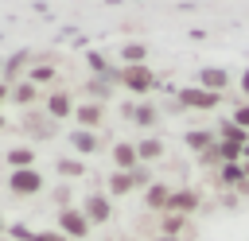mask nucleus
Masks as SVG:
<instances>
[{
	"instance_id": "obj_3",
	"label": "nucleus",
	"mask_w": 249,
	"mask_h": 241,
	"mask_svg": "<svg viewBox=\"0 0 249 241\" xmlns=\"http://www.w3.org/2000/svg\"><path fill=\"white\" fill-rule=\"evenodd\" d=\"M175 101H179V109L210 113V109L222 105V93H210V89H202V86H183V89H175Z\"/></svg>"
},
{
	"instance_id": "obj_10",
	"label": "nucleus",
	"mask_w": 249,
	"mask_h": 241,
	"mask_svg": "<svg viewBox=\"0 0 249 241\" xmlns=\"http://www.w3.org/2000/svg\"><path fill=\"white\" fill-rule=\"evenodd\" d=\"M70 120H78V128L97 132V128L105 124V105H97V101H82V105H74V117H70Z\"/></svg>"
},
{
	"instance_id": "obj_38",
	"label": "nucleus",
	"mask_w": 249,
	"mask_h": 241,
	"mask_svg": "<svg viewBox=\"0 0 249 241\" xmlns=\"http://www.w3.org/2000/svg\"><path fill=\"white\" fill-rule=\"evenodd\" d=\"M4 233H8V222H4V214H0V237H4Z\"/></svg>"
},
{
	"instance_id": "obj_15",
	"label": "nucleus",
	"mask_w": 249,
	"mask_h": 241,
	"mask_svg": "<svg viewBox=\"0 0 249 241\" xmlns=\"http://www.w3.org/2000/svg\"><path fill=\"white\" fill-rule=\"evenodd\" d=\"M132 124H140V128H152L156 120H160V105L152 101V97H144V101H136L132 105V117H128Z\"/></svg>"
},
{
	"instance_id": "obj_42",
	"label": "nucleus",
	"mask_w": 249,
	"mask_h": 241,
	"mask_svg": "<svg viewBox=\"0 0 249 241\" xmlns=\"http://www.w3.org/2000/svg\"><path fill=\"white\" fill-rule=\"evenodd\" d=\"M0 241H8V237H0Z\"/></svg>"
},
{
	"instance_id": "obj_9",
	"label": "nucleus",
	"mask_w": 249,
	"mask_h": 241,
	"mask_svg": "<svg viewBox=\"0 0 249 241\" xmlns=\"http://www.w3.org/2000/svg\"><path fill=\"white\" fill-rule=\"evenodd\" d=\"M43 113H47L54 124H58V120H70V117H74V93H70V89H51Z\"/></svg>"
},
{
	"instance_id": "obj_31",
	"label": "nucleus",
	"mask_w": 249,
	"mask_h": 241,
	"mask_svg": "<svg viewBox=\"0 0 249 241\" xmlns=\"http://www.w3.org/2000/svg\"><path fill=\"white\" fill-rule=\"evenodd\" d=\"M54 202H58V210H66V202H70V187H66V183L54 187Z\"/></svg>"
},
{
	"instance_id": "obj_24",
	"label": "nucleus",
	"mask_w": 249,
	"mask_h": 241,
	"mask_svg": "<svg viewBox=\"0 0 249 241\" xmlns=\"http://www.w3.org/2000/svg\"><path fill=\"white\" fill-rule=\"evenodd\" d=\"M27 62H31V51H16V54H12L8 62H4V70H0V82L8 86V82H12V78H16V74H19L23 66H27Z\"/></svg>"
},
{
	"instance_id": "obj_35",
	"label": "nucleus",
	"mask_w": 249,
	"mask_h": 241,
	"mask_svg": "<svg viewBox=\"0 0 249 241\" xmlns=\"http://www.w3.org/2000/svg\"><path fill=\"white\" fill-rule=\"evenodd\" d=\"M8 89H12V86H4V82H0V109L8 105Z\"/></svg>"
},
{
	"instance_id": "obj_12",
	"label": "nucleus",
	"mask_w": 249,
	"mask_h": 241,
	"mask_svg": "<svg viewBox=\"0 0 249 241\" xmlns=\"http://www.w3.org/2000/svg\"><path fill=\"white\" fill-rule=\"evenodd\" d=\"M198 86L210 89V93H222V97H226V89H230V74H226L222 66H202V70H198Z\"/></svg>"
},
{
	"instance_id": "obj_43",
	"label": "nucleus",
	"mask_w": 249,
	"mask_h": 241,
	"mask_svg": "<svg viewBox=\"0 0 249 241\" xmlns=\"http://www.w3.org/2000/svg\"><path fill=\"white\" fill-rule=\"evenodd\" d=\"M121 241H124V237H121Z\"/></svg>"
},
{
	"instance_id": "obj_13",
	"label": "nucleus",
	"mask_w": 249,
	"mask_h": 241,
	"mask_svg": "<svg viewBox=\"0 0 249 241\" xmlns=\"http://www.w3.org/2000/svg\"><path fill=\"white\" fill-rule=\"evenodd\" d=\"M8 101H16L19 109H35V101H39V86L27 82V78H19V82L8 89Z\"/></svg>"
},
{
	"instance_id": "obj_17",
	"label": "nucleus",
	"mask_w": 249,
	"mask_h": 241,
	"mask_svg": "<svg viewBox=\"0 0 249 241\" xmlns=\"http://www.w3.org/2000/svg\"><path fill=\"white\" fill-rule=\"evenodd\" d=\"M214 132H218V140H222V144H233V148H245V144H249V132H245V128H237L230 117H226V120H218V124H214Z\"/></svg>"
},
{
	"instance_id": "obj_21",
	"label": "nucleus",
	"mask_w": 249,
	"mask_h": 241,
	"mask_svg": "<svg viewBox=\"0 0 249 241\" xmlns=\"http://www.w3.org/2000/svg\"><path fill=\"white\" fill-rule=\"evenodd\" d=\"M214 179H218V190H230V187H241L245 183V171H241V163H222L214 171Z\"/></svg>"
},
{
	"instance_id": "obj_18",
	"label": "nucleus",
	"mask_w": 249,
	"mask_h": 241,
	"mask_svg": "<svg viewBox=\"0 0 249 241\" xmlns=\"http://www.w3.org/2000/svg\"><path fill=\"white\" fill-rule=\"evenodd\" d=\"M214 140H218V132H214V128H191V132H183L187 152H198V155H202V152H206Z\"/></svg>"
},
{
	"instance_id": "obj_36",
	"label": "nucleus",
	"mask_w": 249,
	"mask_h": 241,
	"mask_svg": "<svg viewBox=\"0 0 249 241\" xmlns=\"http://www.w3.org/2000/svg\"><path fill=\"white\" fill-rule=\"evenodd\" d=\"M237 198H249V179H245V183L237 187Z\"/></svg>"
},
{
	"instance_id": "obj_25",
	"label": "nucleus",
	"mask_w": 249,
	"mask_h": 241,
	"mask_svg": "<svg viewBox=\"0 0 249 241\" xmlns=\"http://www.w3.org/2000/svg\"><path fill=\"white\" fill-rule=\"evenodd\" d=\"M187 229V218L183 214H160V233L156 237H179Z\"/></svg>"
},
{
	"instance_id": "obj_26",
	"label": "nucleus",
	"mask_w": 249,
	"mask_h": 241,
	"mask_svg": "<svg viewBox=\"0 0 249 241\" xmlns=\"http://www.w3.org/2000/svg\"><path fill=\"white\" fill-rule=\"evenodd\" d=\"M86 62H89L93 78H105V74H113V66L105 62V54H101V51H89V54H86Z\"/></svg>"
},
{
	"instance_id": "obj_30",
	"label": "nucleus",
	"mask_w": 249,
	"mask_h": 241,
	"mask_svg": "<svg viewBox=\"0 0 249 241\" xmlns=\"http://www.w3.org/2000/svg\"><path fill=\"white\" fill-rule=\"evenodd\" d=\"M230 120H233L237 128H245V132H249V101H237V109L230 113Z\"/></svg>"
},
{
	"instance_id": "obj_23",
	"label": "nucleus",
	"mask_w": 249,
	"mask_h": 241,
	"mask_svg": "<svg viewBox=\"0 0 249 241\" xmlns=\"http://www.w3.org/2000/svg\"><path fill=\"white\" fill-rule=\"evenodd\" d=\"M54 171H58L62 179H82V175H86V163H82L78 155H58V159H54Z\"/></svg>"
},
{
	"instance_id": "obj_1",
	"label": "nucleus",
	"mask_w": 249,
	"mask_h": 241,
	"mask_svg": "<svg viewBox=\"0 0 249 241\" xmlns=\"http://www.w3.org/2000/svg\"><path fill=\"white\" fill-rule=\"evenodd\" d=\"M117 86H124L128 93H136V97L144 101V97H152V93L160 89V78H156V70H152L148 62H144V66H121Z\"/></svg>"
},
{
	"instance_id": "obj_28",
	"label": "nucleus",
	"mask_w": 249,
	"mask_h": 241,
	"mask_svg": "<svg viewBox=\"0 0 249 241\" xmlns=\"http://www.w3.org/2000/svg\"><path fill=\"white\" fill-rule=\"evenodd\" d=\"M8 241H35V229H27L23 222H12L8 225Z\"/></svg>"
},
{
	"instance_id": "obj_27",
	"label": "nucleus",
	"mask_w": 249,
	"mask_h": 241,
	"mask_svg": "<svg viewBox=\"0 0 249 241\" xmlns=\"http://www.w3.org/2000/svg\"><path fill=\"white\" fill-rule=\"evenodd\" d=\"M27 82H35V86H47V82H54V66H31L27 70Z\"/></svg>"
},
{
	"instance_id": "obj_19",
	"label": "nucleus",
	"mask_w": 249,
	"mask_h": 241,
	"mask_svg": "<svg viewBox=\"0 0 249 241\" xmlns=\"http://www.w3.org/2000/svg\"><path fill=\"white\" fill-rule=\"evenodd\" d=\"M35 155H39V152H35L31 144H16V148H8L4 159H8L12 171H23V167H35Z\"/></svg>"
},
{
	"instance_id": "obj_5",
	"label": "nucleus",
	"mask_w": 249,
	"mask_h": 241,
	"mask_svg": "<svg viewBox=\"0 0 249 241\" xmlns=\"http://www.w3.org/2000/svg\"><path fill=\"white\" fill-rule=\"evenodd\" d=\"M19 128L31 136V148H35V140H51V136L58 132V124H54L47 113H39V109H23V117H19Z\"/></svg>"
},
{
	"instance_id": "obj_20",
	"label": "nucleus",
	"mask_w": 249,
	"mask_h": 241,
	"mask_svg": "<svg viewBox=\"0 0 249 241\" xmlns=\"http://www.w3.org/2000/svg\"><path fill=\"white\" fill-rule=\"evenodd\" d=\"M105 183H109V187H105V194H109V198H124V194H132V190H136L132 171H113Z\"/></svg>"
},
{
	"instance_id": "obj_2",
	"label": "nucleus",
	"mask_w": 249,
	"mask_h": 241,
	"mask_svg": "<svg viewBox=\"0 0 249 241\" xmlns=\"http://www.w3.org/2000/svg\"><path fill=\"white\" fill-rule=\"evenodd\" d=\"M43 187H47V179H43V171H39V167L8 171V190H12L16 198H35V194H43Z\"/></svg>"
},
{
	"instance_id": "obj_6",
	"label": "nucleus",
	"mask_w": 249,
	"mask_h": 241,
	"mask_svg": "<svg viewBox=\"0 0 249 241\" xmlns=\"http://www.w3.org/2000/svg\"><path fill=\"white\" fill-rule=\"evenodd\" d=\"M82 214H86V222L89 225H101V222H109L113 218V198L105 194V190H89L86 198H82V206H78Z\"/></svg>"
},
{
	"instance_id": "obj_39",
	"label": "nucleus",
	"mask_w": 249,
	"mask_h": 241,
	"mask_svg": "<svg viewBox=\"0 0 249 241\" xmlns=\"http://www.w3.org/2000/svg\"><path fill=\"white\" fill-rule=\"evenodd\" d=\"M4 124H8V117H4V109H0V132H4Z\"/></svg>"
},
{
	"instance_id": "obj_32",
	"label": "nucleus",
	"mask_w": 249,
	"mask_h": 241,
	"mask_svg": "<svg viewBox=\"0 0 249 241\" xmlns=\"http://www.w3.org/2000/svg\"><path fill=\"white\" fill-rule=\"evenodd\" d=\"M35 241H66L58 229H35Z\"/></svg>"
},
{
	"instance_id": "obj_34",
	"label": "nucleus",
	"mask_w": 249,
	"mask_h": 241,
	"mask_svg": "<svg viewBox=\"0 0 249 241\" xmlns=\"http://www.w3.org/2000/svg\"><path fill=\"white\" fill-rule=\"evenodd\" d=\"M237 86H241V101H249V70L241 74V82H237Z\"/></svg>"
},
{
	"instance_id": "obj_33",
	"label": "nucleus",
	"mask_w": 249,
	"mask_h": 241,
	"mask_svg": "<svg viewBox=\"0 0 249 241\" xmlns=\"http://www.w3.org/2000/svg\"><path fill=\"white\" fill-rule=\"evenodd\" d=\"M237 202H241L237 194H222V206H226V210H237Z\"/></svg>"
},
{
	"instance_id": "obj_14",
	"label": "nucleus",
	"mask_w": 249,
	"mask_h": 241,
	"mask_svg": "<svg viewBox=\"0 0 249 241\" xmlns=\"http://www.w3.org/2000/svg\"><path fill=\"white\" fill-rule=\"evenodd\" d=\"M171 190H175L171 183H160V179H156V183L144 190V202H148V210L163 214V210H167V202H171Z\"/></svg>"
},
{
	"instance_id": "obj_11",
	"label": "nucleus",
	"mask_w": 249,
	"mask_h": 241,
	"mask_svg": "<svg viewBox=\"0 0 249 241\" xmlns=\"http://www.w3.org/2000/svg\"><path fill=\"white\" fill-rule=\"evenodd\" d=\"M109 155H113V171H136V167H140L136 144H128V140H117Z\"/></svg>"
},
{
	"instance_id": "obj_41",
	"label": "nucleus",
	"mask_w": 249,
	"mask_h": 241,
	"mask_svg": "<svg viewBox=\"0 0 249 241\" xmlns=\"http://www.w3.org/2000/svg\"><path fill=\"white\" fill-rule=\"evenodd\" d=\"M156 241H179V237H156Z\"/></svg>"
},
{
	"instance_id": "obj_16",
	"label": "nucleus",
	"mask_w": 249,
	"mask_h": 241,
	"mask_svg": "<svg viewBox=\"0 0 249 241\" xmlns=\"http://www.w3.org/2000/svg\"><path fill=\"white\" fill-rule=\"evenodd\" d=\"M163 152H167V148H163V140H160V136H144V140L136 144V155H140V163H144V167L160 163V159H163Z\"/></svg>"
},
{
	"instance_id": "obj_29",
	"label": "nucleus",
	"mask_w": 249,
	"mask_h": 241,
	"mask_svg": "<svg viewBox=\"0 0 249 241\" xmlns=\"http://www.w3.org/2000/svg\"><path fill=\"white\" fill-rule=\"evenodd\" d=\"M198 163H202V167H214V171L222 167V155H218V140H214V144H210V148L198 155Z\"/></svg>"
},
{
	"instance_id": "obj_22",
	"label": "nucleus",
	"mask_w": 249,
	"mask_h": 241,
	"mask_svg": "<svg viewBox=\"0 0 249 241\" xmlns=\"http://www.w3.org/2000/svg\"><path fill=\"white\" fill-rule=\"evenodd\" d=\"M121 66H144L148 58V43H121Z\"/></svg>"
},
{
	"instance_id": "obj_40",
	"label": "nucleus",
	"mask_w": 249,
	"mask_h": 241,
	"mask_svg": "<svg viewBox=\"0 0 249 241\" xmlns=\"http://www.w3.org/2000/svg\"><path fill=\"white\" fill-rule=\"evenodd\" d=\"M241 171H245V179H249V163H241Z\"/></svg>"
},
{
	"instance_id": "obj_7",
	"label": "nucleus",
	"mask_w": 249,
	"mask_h": 241,
	"mask_svg": "<svg viewBox=\"0 0 249 241\" xmlns=\"http://www.w3.org/2000/svg\"><path fill=\"white\" fill-rule=\"evenodd\" d=\"M198 206H202V194H198L195 187H187V183H183V187H175V190H171V202H167V210H163V214H183V218H191Z\"/></svg>"
},
{
	"instance_id": "obj_4",
	"label": "nucleus",
	"mask_w": 249,
	"mask_h": 241,
	"mask_svg": "<svg viewBox=\"0 0 249 241\" xmlns=\"http://www.w3.org/2000/svg\"><path fill=\"white\" fill-rule=\"evenodd\" d=\"M54 229H58L66 241H86L93 225L86 222V214H82L78 206H66V210H58V222H54Z\"/></svg>"
},
{
	"instance_id": "obj_37",
	"label": "nucleus",
	"mask_w": 249,
	"mask_h": 241,
	"mask_svg": "<svg viewBox=\"0 0 249 241\" xmlns=\"http://www.w3.org/2000/svg\"><path fill=\"white\" fill-rule=\"evenodd\" d=\"M241 163H249V144H245V148H241Z\"/></svg>"
},
{
	"instance_id": "obj_8",
	"label": "nucleus",
	"mask_w": 249,
	"mask_h": 241,
	"mask_svg": "<svg viewBox=\"0 0 249 241\" xmlns=\"http://www.w3.org/2000/svg\"><path fill=\"white\" fill-rule=\"evenodd\" d=\"M66 144L78 152V159H86V155H97V152L105 148V136H101V132H89V128H74V132L66 136Z\"/></svg>"
}]
</instances>
